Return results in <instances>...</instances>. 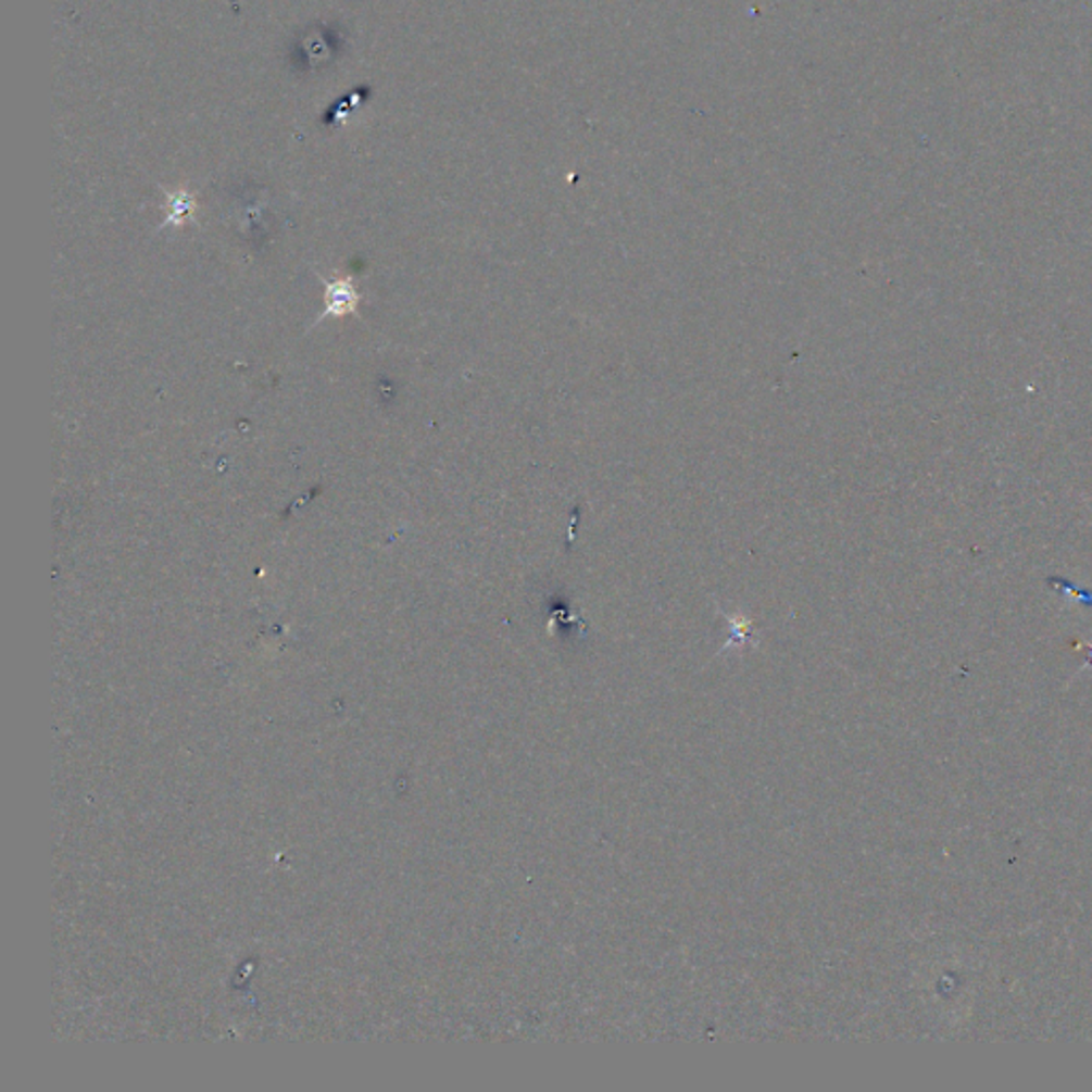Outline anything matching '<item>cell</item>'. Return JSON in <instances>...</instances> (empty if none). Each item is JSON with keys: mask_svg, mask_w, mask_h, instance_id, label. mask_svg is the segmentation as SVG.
Wrapping results in <instances>:
<instances>
[{"mask_svg": "<svg viewBox=\"0 0 1092 1092\" xmlns=\"http://www.w3.org/2000/svg\"><path fill=\"white\" fill-rule=\"evenodd\" d=\"M329 292V303H327V314L342 316L346 312H352L356 305V292L350 287V283H336L327 287Z\"/></svg>", "mask_w": 1092, "mask_h": 1092, "instance_id": "6da1fadb", "label": "cell"}]
</instances>
